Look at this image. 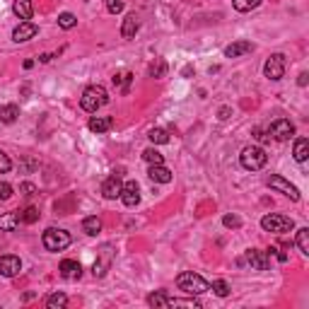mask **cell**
Instances as JSON below:
<instances>
[{
    "label": "cell",
    "instance_id": "8",
    "mask_svg": "<svg viewBox=\"0 0 309 309\" xmlns=\"http://www.w3.org/2000/svg\"><path fill=\"white\" fill-rule=\"evenodd\" d=\"M264 75L268 78V80L278 82L285 78V56L282 54H273L268 61H266L264 65Z\"/></svg>",
    "mask_w": 309,
    "mask_h": 309
},
{
    "label": "cell",
    "instance_id": "35",
    "mask_svg": "<svg viewBox=\"0 0 309 309\" xmlns=\"http://www.w3.org/2000/svg\"><path fill=\"white\" fill-rule=\"evenodd\" d=\"M210 290L215 292L218 297H227V295H229V285L225 280H215L213 285H210Z\"/></svg>",
    "mask_w": 309,
    "mask_h": 309
},
{
    "label": "cell",
    "instance_id": "44",
    "mask_svg": "<svg viewBox=\"0 0 309 309\" xmlns=\"http://www.w3.org/2000/svg\"><path fill=\"white\" fill-rule=\"evenodd\" d=\"M182 75H184V78H189V75H193V65H186V68L182 70Z\"/></svg>",
    "mask_w": 309,
    "mask_h": 309
},
{
    "label": "cell",
    "instance_id": "13",
    "mask_svg": "<svg viewBox=\"0 0 309 309\" xmlns=\"http://www.w3.org/2000/svg\"><path fill=\"white\" fill-rule=\"evenodd\" d=\"M37 34H39V27L34 24V22H19L17 27L12 29V41L22 44V41H29V39H34Z\"/></svg>",
    "mask_w": 309,
    "mask_h": 309
},
{
    "label": "cell",
    "instance_id": "41",
    "mask_svg": "<svg viewBox=\"0 0 309 309\" xmlns=\"http://www.w3.org/2000/svg\"><path fill=\"white\" fill-rule=\"evenodd\" d=\"M254 136H256V140H259V143H266V140H271V136H266L264 131H256Z\"/></svg>",
    "mask_w": 309,
    "mask_h": 309
},
{
    "label": "cell",
    "instance_id": "38",
    "mask_svg": "<svg viewBox=\"0 0 309 309\" xmlns=\"http://www.w3.org/2000/svg\"><path fill=\"white\" fill-rule=\"evenodd\" d=\"M12 193H15V189H12L8 182H0V200H10Z\"/></svg>",
    "mask_w": 309,
    "mask_h": 309
},
{
    "label": "cell",
    "instance_id": "5",
    "mask_svg": "<svg viewBox=\"0 0 309 309\" xmlns=\"http://www.w3.org/2000/svg\"><path fill=\"white\" fill-rule=\"evenodd\" d=\"M41 242H44V246L48 249V251H63V249H68L70 246V235L65 232V229H58V227H48L44 232V237H41Z\"/></svg>",
    "mask_w": 309,
    "mask_h": 309
},
{
    "label": "cell",
    "instance_id": "2",
    "mask_svg": "<svg viewBox=\"0 0 309 309\" xmlns=\"http://www.w3.org/2000/svg\"><path fill=\"white\" fill-rule=\"evenodd\" d=\"M107 101H109V92L104 90L101 85H90L87 90L82 92L80 107L85 111H90V114H97V109H101Z\"/></svg>",
    "mask_w": 309,
    "mask_h": 309
},
{
    "label": "cell",
    "instance_id": "1",
    "mask_svg": "<svg viewBox=\"0 0 309 309\" xmlns=\"http://www.w3.org/2000/svg\"><path fill=\"white\" fill-rule=\"evenodd\" d=\"M176 288L182 292H186V295H193V297H198V295H203V292L210 290V282L203 278V275H198V273L193 271H184L176 275Z\"/></svg>",
    "mask_w": 309,
    "mask_h": 309
},
{
    "label": "cell",
    "instance_id": "19",
    "mask_svg": "<svg viewBox=\"0 0 309 309\" xmlns=\"http://www.w3.org/2000/svg\"><path fill=\"white\" fill-rule=\"evenodd\" d=\"M249 51H254V44L251 41H235V44H229L225 48V56L227 58H239V56L249 54Z\"/></svg>",
    "mask_w": 309,
    "mask_h": 309
},
{
    "label": "cell",
    "instance_id": "16",
    "mask_svg": "<svg viewBox=\"0 0 309 309\" xmlns=\"http://www.w3.org/2000/svg\"><path fill=\"white\" fill-rule=\"evenodd\" d=\"M147 176H150L154 184H169L174 179L172 172H169L164 164H150V172H147Z\"/></svg>",
    "mask_w": 309,
    "mask_h": 309
},
{
    "label": "cell",
    "instance_id": "27",
    "mask_svg": "<svg viewBox=\"0 0 309 309\" xmlns=\"http://www.w3.org/2000/svg\"><path fill=\"white\" fill-rule=\"evenodd\" d=\"M147 138H150L152 145H164V143H169V133H167L164 128H152V131L147 133Z\"/></svg>",
    "mask_w": 309,
    "mask_h": 309
},
{
    "label": "cell",
    "instance_id": "9",
    "mask_svg": "<svg viewBox=\"0 0 309 309\" xmlns=\"http://www.w3.org/2000/svg\"><path fill=\"white\" fill-rule=\"evenodd\" d=\"M268 186H271L273 191H280L285 193L290 200H300V189L295 186V184H290L288 179H282V176H278V174H273V176H268Z\"/></svg>",
    "mask_w": 309,
    "mask_h": 309
},
{
    "label": "cell",
    "instance_id": "24",
    "mask_svg": "<svg viewBox=\"0 0 309 309\" xmlns=\"http://www.w3.org/2000/svg\"><path fill=\"white\" fill-rule=\"evenodd\" d=\"M19 225V213H5L0 215V229L3 232H12Z\"/></svg>",
    "mask_w": 309,
    "mask_h": 309
},
{
    "label": "cell",
    "instance_id": "7",
    "mask_svg": "<svg viewBox=\"0 0 309 309\" xmlns=\"http://www.w3.org/2000/svg\"><path fill=\"white\" fill-rule=\"evenodd\" d=\"M268 136H271L273 140L285 143V140H290V138L295 136V126H292V121H288V118H275L271 126H268Z\"/></svg>",
    "mask_w": 309,
    "mask_h": 309
},
{
    "label": "cell",
    "instance_id": "21",
    "mask_svg": "<svg viewBox=\"0 0 309 309\" xmlns=\"http://www.w3.org/2000/svg\"><path fill=\"white\" fill-rule=\"evenodd\" d=\"M17 116H19L17 104H3V107H0V121H3V123H15Z\"/></svg>",
    "mask_w": 309,
    "mask_h": 309
},
{
    "label": "cell",
    "instance_id": "31",
    "mask_svg": "<svg viewBox=\"0 0 309 309\" xmlns=\"http://www.w3.org/2000/svg\"><path fill=\"white\" fill-rule=\"evenodd\" d=\"M297 246L302 254H309V227L297 229Z\"/></svg>",
    "mask_w": 309,
    "mask_h": 309
},
{
    "label": "cell",
    "instance_id": "17",
    "mask_svg": "<svg viewBox=\"0 0 309 309\" xmlns=\"http://www.w3.org/2000/svg\"><path fill=\"white\" fill-rule=\"evenodd\" d=\"M138 29H140V22H138L136 12H131V15H126L123 24H121V37L123 39H136Z\"/></svg>",
    "mask_w": 309,
    "mask_h": 309
},
{
    "label": "cell",
    "instance_id": "42",
    "mask_svg": "<svg viewBox=\"0 0 309 309\" xmlns=\"http://www.w3.org/2000/svg\"><path fill=\"white\" fill-rule=\"evenodd\" d=\"M307 82H309V75L307 73H300V78H297V85H300V87H304Z\"/></svg>",
    "mask_w": 309,
    "mask_h": 309
},
{
    "label": "cell",
    "instance_id": "40",
    "mask_svg": "<svg viewBox=\"0 0 309 309\" xmlns=\"http://www.w3.org/2000/svg\"><path fill=\"white\" fill-rule=\"evenodd\" d=\"M19 191L24 193V196H34V193H37V186H34V184H29V182H24L22 186H19Z\"/></svg>",
    "mask_w": 309,
    "mask_h": 309
},
{
    "label": "cell",
    "instance_id": "28",
    "mask_svg": "<svg viewBox=\"0 0 309 309\" xmlns=\"http://www.w3.org/2000/svg\"><path fill=\"white\" fill-rule=\"evenodd\" d=\"M37 220H39V208H34V205H29V208H24L19 213V222H24V225H34Z\"/></svg>",
    "mask_w": 309,
    "mask_h": 309
},
{
    "label": "cell",
    "instance_id": "12",
    "mask_svg": "<svg viewBox=\"0 0 309 309\" xmlns=\"http://www.w3.org/2000/svg\"><path fill=\"white\" fill-rule=\"evenodd\" d=\"M118 198L123 200V205H128V208H136L138 203H140V186H138V182H126L123 184V189H121V196Z\"/></svg>",
    "mask_w": 309,
    "mask_h": 309
},
{
    "label": "cell",
    "instance_id": "34",
    "mask_svg": "<svg viewBox=\"0 0 309 309\" xmlns=\"http://www.w3.org/2000/svg\"><path fill=\"white\" fill-rule=\"evenodd\" d=\"M114 80V85H123L121 90H123V94H128V90H131V80H133V75L131 73H123V75H114L111 78Z\"/></svg>",
    "mask_w": 309,
    "mask_h": 309
},
{
    "label": "cell",
    "instance_id": "14",
    "mask_svg": "<svg viewBox=\"0 0 309 309\" xmlns=\"http://www.w3.org/2000/svg\"><path fill=\"white\" fill-rule=\"evenodd\" d=\"M121 189H123V184H121V179H118V174H111L109 179L101 184V196H104V198H109V200H114V198L121 196Z\"/></svg>",
    "mask_w": 309,
    "mask_h": 309
},
{
    "label": "cell",
    "instance_id": "23",
    "mask_svg": "<svg viewBox=\"0 0 309 309\" xmlns=\"http://www.w3.org/2000/svg\"><path fill=\"white\" fill-rule=\"evenodd\" d=\"M82 229H85V235H90V237L99 235L101 232V220L97 218V215H90V218L82 220Z\"/></svg>",
    "mask_w": 309,
    "mask_h": 309
},
{
    "label": "cell",
    "instance_id": "43",
    "mask_svg": "<svg viewBox=\"0 0 309 309\" xmlns=\"http://www.w3.org/2000/svg\"><path fill=\"white\" fill-rule=\"evenodd\" d=\"M220 118H222V121L229 118V107H222V109H220Z\"/></svg>",
    "mask_w": 309,
    "mask_h": 309
},
{
    "label": "cell",
    "instance_id": "26",
    "mask_svg": "<svg viewBox=\"0 0 309 309\" xmlns=\"http://www.w3.org/2000/svg\"><path fill=\"white\" fill-rule=\"evenodd\" d=\"M147 304H150V307H154V309H160V307H169V295H167V292L164 290H160V292H152V295H150V297H147Z\"/></svg>",
    "mask_w": 309,
    "mask_h": 309
},
{
    "label": "cell",
    "instance_id": "11",
    "mask_svg": "<svg viewBox=\"0 0 309 309\" xmlns=\"http://www.w3.org/2000/svg\"><path fill=\"white\" fill-rule=\"evenodd\" d=\"M19 271H22L19 256H15V254L0 256V275H3V278H15Z\"/></svg>",
    "mask_w": 309,
    "mask_h": 309
},
{
    "label": "cell",
    "instance_id": "6",
    "mask_svg": "<svg viewBox=\"0 0 309 309\" xmlns=\"http://www.w3.org/2000/svg\"><path fill=\"white\" fill-rule=\"evenodd\" d=\"M111 261H114V246L104 244L99 251H97V261H94V266H92V273H94L97 278H104L107 271L111 268Z\"/></svg>",
    "mask_w": 309,
    "mask_h": 309
},
{
    "label": "cell",
    "instance_id": "18",
    "mask_svg": "<svg viewBox=\"0 0 309 309\" xmlns=\"http://www.w3.org/2000/svg\"><path fill=\"white\" fill-rule=\"evenodd\" d=\"M12 12H15L22 22H29L32 15H34V5H32V0H15V3H12Z\"/></svg>",
    "mask_w": 309,
    "mask_h": 309
},
{
    "label": "cell",
    "instance_id": "25",
    "mask_svg": "<svg viewBox=\"0 0 309 309\" xmlns=\"http://www.w3.org/2000/svg\"><path fill=\"white\" fill-rule=\"evenodd\" d=\"M65 304H68V295L65 292H51L46 297V307L48 309H63Z\"/></svg>",
    "mask_w": 309,
    "mask_h": 309
},
{
    "label": "cell",
    "instance_id": "36",
    "mask_svg": "<svg viewBox=\"0 0 309 309\" xmlns=\"http://www.w3.org/2000/svg\"><path fill=\"white\" fill-rule=\"evenodd\" d=\"M222 225L229 229H237V227H242V218L239 215H235V213H227L225 218H222Z\"/></svg>",
    "mask_w": 309,
    "mask_h": 309
},
{
    "label": "cell",
    "instance_id": "32",
    "mask_svg": "<svg viewBox=\"0 0 309 309\" xmlns=\"http://www.w3.org/2000/svg\"><path fill=\"white\" fill-rule=\"evenodd\" d=\"M232 5H235L237 12H249V10L259 8V5H261V0H235Z\"/></svg>",
    "mask_w": 309,
    "mask_h": 309
},
{
    "label": "cell",
    "instance_id": "30",
    "mask_svg": "<svg viewBox=\"0 0 309 309\" xmlns=\"http://www.w3.org/2000/svg\"><path fill=\"white\" fill-rule=\"evenodd\" d=\"M143 160L147 164H164V154L157 152L154 147H147V150H143Z\"/></svg>",
    "mask_w": 309,
    "mask_h": 309
},
{
    "label": "cell",
    "instance_id": "33",
    "mask_svg": "<svg viewBox=\"0 0 309 309\" xmlns=\"http://www.w3.org/2000/svg\"><path fill=\"white\" fill-rule=\"evenodd\" d=\"M75 24H78V17H75L73 12H63V15H58V27L73 29Z\"/></svg>",
    "mask_w": 309,
    "mask_h": 309
},
{
    "label": "cell",
    "instance_id": "39",
    "mask_svg": "<svg viewBox=\"0 0 309 309\" xmlns=\"http://www.w3.org/2000/svg\"><path fill=\"white\" fill-rule=\"evenodd\" d=\"M12 169V162H10V157L3 150H0V174H5V172H10Z\"/></svg>",
    "mask_w": 309,
    "mask_h": 309
},
{
    "label": "cell",
    "instance_id": "4",
    "mask_svg": "<svg viewBox=\"0 0 309 309\" xmlns=\"http://www.w3.org/2000/svg\"><path fill=\"white\" fill-rule=\"evenodd\" d=\"M261 227L266 232H275V235H285V232H292L295 229V222L288 215H280V213H268L261 218Z\"/></svg>",
    "mask_w": 309,
    "mask_h": 309
},
{
    "label": "cell",
    "instance_id": "10",
    "mask_svg": "<svg viewBox=\"0 0 309 309\" xmlns=\"http://www.w3.org/2000/svg\"><path fill=\"white\" fill-rule=\"evenodd\" d=\"M244 259L254 271H268V266H271V254L268 251H261V249H249Z\"/></svg>",
    "mask_w": 309,
    "mask_h": 309
},
{
    "label": "cell",
    "instance_id": "37",
    "mask_svg": "<svg viewBox=\"0 0 309 309\" xmlns=\"http://www.w3.org/2000/svg\"><path fill=\"white\" fill-rule=\"evenodd\" d=\"M123 5H126V0H107V10L111 15H118L123 10Z\"/></svg>",
    "mask_w": 309,
    "mask_h": 309
},
{
    "label": "cell",
    "instance_id": "20",
    "mask_svg": "<svg viewBox=\"0 0 309 309\" xmlns=\"http://www.w3.org/2000/svg\"><path fill=\"white\" fill-rule=\"evenodd\" d=\"M111 126H114L111 116H92L90 118V131L92 133H107V131H111Z\"/></svg>",
    "mask_w": 309,
    "mask_h": 309
},
{
    "label": "cell",
    "instance_id": "15",
    "mask_svg": "<svg viewBox=\"0 0 309 309\" xmlns=\"http://www.w3.org/2000/svg\"><path fill=\"white\" fill-rule=\"evenodd\" d=\"M58 271H61V275H63L65 280H78V278L82 275V266H80V261L65 259V261H61Z\"/></svg>",
    "mask_w": 309,
    "mask_h": 309
},
{
    "label": "cell",
    "instance_id": "22",
    "mask_svg": "<svg viewBox=\"0 0 309 309\" xmlns=\"http://www.w3.org/2000/svg\"><path fill=\"white\" fill-rule=\"evenodd\" d=\"M292 154H295L297 162H307V157H309V140L307 138H297V140H295V150H292Z\"/></svg>",
    "mask_w": 309,
    "mask_h": 309
},
{
    "label": "cell",
    "instance_id": "45",
    "mask_svg": "<svg viewBox=\"0 0 309 309\" xmlns=\"http://www.w3.org/2000/svg\"><path fill=\"white\" fill-rule=\"evenodd\" d=\"M51 58H54V56H51V54H44V56H39V61H41V63H48V61H51Z\"/></svg>",
    "mask_w": 309,
    "mask_h": 309
},
{
    "label": "cell",
    "instance_id": "29",
    "mask_svg": "<svg viewBox=\"0 0 309 309\" xmlns=\"http://www.w3.org/2000/svg\"><path fill=\"white\" fill-rule=\"evenodd\" d=\"M164 73H167V63H164V58H154V63L150 65V78L160 80V78H164Z\"/></svg>",
    "mask_w": 309,
    "mask_h": 309
},
{
    "label": "cell",
    "instance_id": "3",
    "mask_svg": "<svg viewBox=\"0 0 309 309\" xmlns=\"http://www.w3.org/2000/svg\"><path fill=\"white\" fill-rule=\"evenodd\" d=\"M239 162H242V167H244V169H251V172H256V169L266 167V162H268V154H266L264 147L249 145V147H244V150H242V154H239Z\"/></svg>",
    "mask_w": 309,
    "mask_h": 309
}]
</instances>
